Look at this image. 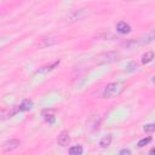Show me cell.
<instances>
[{"instance_id":"cell-1","label":"cell","mask_w":155,"mask_h":155,"mask_svg":"<svg viewBox=\"0 0 155 155\" xmlns=\"http://www.w3.org/2000/svg\"><path fill=\"white\" fill-rule=\"evenodd\" d=\"M122 91H124V85H121L119 82H111L104 87L103 97L104 98H114V97H117L119 94H121Z\"/></svg>"},{"instance_id":"cell-2","label":"cell","mask_w":155,"mask_h":155,"mask_svg":"<svg viewBox=\"0 0 155 155\" xmlns=\"http://www.w3.org/2000/svg\"><path fill=\"white\" fill-rule=\"evenodd\" d=\"M88 15V11L86 8H79V10H74L70 12V15L68 16V21L70 22H75V21H80L82 18H85Z\"/></svg>"},{"instance_id":"cell-3","label":"cell","mask_w":155,"mask_h":155,"mask_svg":"<svg viewBox=\"0 0 155 155\" xmlns=\"http://www.w3.org/2000/svg\"><path fill=\"white\" fill-rule=\"evenodd\" d=\"M19 145H21V142L18 139H10V140H6L2 144V149L5 151H11V150L17 149Z\"/></svg>"},{"instance_id":"cell-4","label":"cell","mask_w":155,"mask_h":155,"mask_svg":"<svg viewBox=\"0 0 155 155\" xmlns=\"http://www.w3.org/2000/svg\"><path fill=\"white\" fill-rule=\"evenodd\" d=\"M69 142H70V137H69V133H68L67 131H63V132H61V133L58 134V137H57V143H58V145H61V147H67V145L69 144Z\"/></svg>"},{"instance_id":"cell-5","label":"cell","mask_w":155,"mask_h":155,"mask_svg":"<svg viewBox=\"0 0 155 155\" xmlns=\"http://www.w3.org/2000/svg\"><path fill=\"white\" fill-rule=\"evenodd\" d=\"M116 30L121 34H128L131 31V25L128 23H126L125 21H120L116 24Z\"/></svg>"},{"instance_id":"cell-6","label":"cell","mask_w":155,"mask_h":155,"mask_svg":"<svg viewBox=\"0 0 155 155\" xmlns=\"http://www.w3.org/2000/svg\"><path fill=\"white\" fill-rule=\"evenodd\" d=\"M54 44H57V40H56L54 38H45V39H41L40 42H38V47L45 48V47L53 46Z\"/></svg>"},{"instance_id":"cell-7","label":"cell","mask_w":155,"mask_h":155,"mask_svg":"<svg viewBox=\"0 0 155 155\" xmlns=\"http://www.w3.org/2000/svg\"><path fill=\"white\" fill-rule=\"evenodd\" d=\"M42 117H44L45 121H47L48 124H53L54 120H56L54 111H53L52 109H45V110H42Z\"/></svg>"},{"instance_id":"cell-8","label":"cell","mask_w":155,"mask_h":155,"mask_svg":"<svg viewBox=\"0 0 155 155\" xmlns=\"http://www.w3.org/2000/svg\"><path fill=\"white\" fill-rule=\"evenodd\" d=\"M154 39H155V29H154V30H151V31H149V33H148V34H145L144 36L139 38L138 40H139V45H145V44L151 42Z\"/></svg>"},{"instance_id":"cell-9","label":"cell","mask_w":155,"mask_h":155,"mask_svg":"<svg viewBox=\"0 0 155 155\" xmlns=\"http://www.w3.org/2000/svg\"><path fill=\"white\" fill-rule=\"evenodd\" d=\"M111 139H113L111 134H105V136H103V137L101 138V140H99L101 148H108V147L110 145V143H111Z\"/></svg>"},{"instance_id":"cell-10","label":"cell","mask_w":155,"mask_h":155,"mask_svg":"<svg viewBox=\"0 0 155 155\" xmlns=\"http://www.w3.org/2000/svg\"><path fill=\"white\" fill-rule=\"evenodd\" d=\"M31 107H33V102L29 101V99H24V101L19 104L18 110H19V111H27V110H30Z\"/></svg>"},{"instance_id":"cell-11","label":"cell","mask_w":155,"mask_h":155,"mask_svg":"<svg viewBox=\"0 0 155 155\" xmlns=\"http://www.w3.org/2000/svg\"><path fill=\"white\" fill-rule=\"evenodd\" d=\"M154 57H155V53H154L153 51H148V52H145V53L142 56V63H143V64H147V63L151 62V61L154 59Z\"/></svg>"},{"instance_id":"cell-12","label":"cell","mask_w":155,"mask_h":155,"mask_svg":"<svg viewBox=\"0 0 155 155\" xmlns=\"http://www.w3.org/2000/svg\"><path fill=\"white\" fill-rule=\"evenodd\" d=\"M84 151V148L81 145H74L71 148H69V154L70 155H81Z\"/></svg>"},{"instance_id":"cell-13","label":"cell","mask_w":155,"mask_h":155,"mask_svg":"<svg viewBox=\"0 0 155 155\" xmlns=\"http://www.w3.org/2000/svg\"><path fill=\"white\" fill-rule=\"evenodd\" d=\"M138 45H139V40H131V41H127L125 44V47L128 50H132V48H136Z\"/></svg>"},{"instance_id":"cell-14","label":"cell","mask_w":155,"mask_h":155,"mask_svg":"<svg viewBox=\"0 0 155 155\" xmlns=\"http://www.w3.org/2000/svg\"><path fill=\"white\" fill-rule=\"evenodd\" d=\"M150 142H151V138H150V137H144V138H142V139H139V140H138L137 147H138V148H142V147H144V145L149 144Z\"/></svg>"},{"instance_id":"cell-15","label":"cell","mask_w":155,"mask_h":155,"mask_svg":"<svg viewBox=\"0 0 155 155\" xmlns=\"http://www.w3.org/2000/svg\"><path fill=\"white\" fill-rule=\"evenodd\" d=\"M59 64V61H56V62H53L51 65H47V67H44L42 69H40L39 71H50V70H52V69H54V67H57Z\"/></svg>"},{"instance_id":"cell-16","label":"cell","mask_w":155,"mask_h":155,"mask_svg":"<svg viewBox=\"0 0 155 155\" xmlns=\"http://www.w3.org/2000/svg\"><path fill=\"white\" fill-rule=\"evenodd\" d=\"M120 154H126V155H130L131 154V150H128V149H122V150H120Z\"/></svg>"},{"instance_id":"cell-17","label":"cell","mask_w":155,"mask_h":155,"mask_svg":"<svg viewBox=\"0 0 155 155\" xmlns=\"http://www.w3.org/2000/svg\"><path fill=\"white\" fill-rule=\"evenodd\" d=\"M149 154H150V155H155V147L149 150Z\"/></svg>"},{"instance_id":"cell-18","label":"cell","mask_w":155,"mask_h":155,"mask_svg":"<svg viewBox=\"0 0 155 155\" xmlns=\"http://www.w3.org/2000/svg\"><path fill=\"white\" fill-rule=\"evenodd\" d=\"M154 125H155V124H154Z\"/></svg>"}]
</instances>
